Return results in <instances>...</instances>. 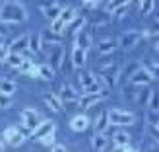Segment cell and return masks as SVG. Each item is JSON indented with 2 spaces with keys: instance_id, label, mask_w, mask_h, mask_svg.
<instances>
[{
  "instance_id": "31",
  "label": "cell",
  "mask_w": 159,
  "mask_h": 152,
  "mask_svg": "<svg viewBox=\"0 0 159 152\" xmlns=\"http://www.w3.org/2000/svg\"><path fill=\"white\" fill-rule=\"evenodd\" d=\"M153 8H155V0H142L140 2V14L142 16H149L153 12Z\"/></svg>"
},
{
  "instance_id": "45",
  "label": "cell",
  "mask_w": 159,
  "mask_h": 152,
  "mask_svg": "<svg viewBox=\"0 0 159 152\" xmlns=\"http://www.w3.org/2000/svg\"><path fill=\"white\" fill-rule=\"evenodd\" d=\"M82 2H97V4H99L101 0H82Z\"/></svg>"
},
{
  "instance_id": "39",
  "label": "cell",
  "mask_w": 159,
  "mask_h": 152,
  "mask_svg": "<svg viewBox=\"0 0 159 152\" xmlns=\"http://www.w3.org/2000/svg\"><path fill=\"white\" fill-rule=\"evenodd\" d=\"M10 103H12L10 96H8V94H2V92H0V107H10Z\"/></svg>"
},
{
  "instance_id": "24",
  "label": "cell",
  "mask_w": 159,
  "mask_h": 152,
  "mask_svg": "<svg viewBox=\"0 0 159 152\" xmlns=\"http://www.w3.org/2000/svg\"><path fill=\"white\" fill-rule=\"evenodd\" d=\"M109 127H111L109 113H101V115L97 117V121H95V131H99V133H105V131H109Z\"/></svg>"
},
{
  "instance_id": "16",
  "label": "cell",
  "mask_w": 159,
  "mask_h": 152,
  "mask_svg": "<svg viewBox=\"0 0 159 152\" xmlns=\"http://www.w3.org/2000/svg\"><path fill=\"white\" fill-rule=\"evenodd\" d=\"M87 125H89V119H87V115H76L72 117V121H70V129L76 131V133H84L87 129Z\"/></svg>"
},
{
  "instance_id": "20",
  "label": "cell",
  "mask_w": 159,
  "mask_h": 152,
  "mask_svg": "<svg viewBox=\"0 0 159 152\" xmlns=\"http://www.w3.org/2000/svg\"><path fill=\"white\" fill-rule=\"evenodd\" d=\"M91 146L95 148V150H107V146H109V140H107V137H105V133H95L93 135V139H91Z\"/></svg>"
},
{
  "instance_id": "13",
  "label": "cell",
  "mask_w": 159,
  "mask_h": 152,
  "mask_svg": "<svg viewBox=\"0 0 159 152\" xmlns=\"http://www.w3.org/2000/svg\"><path fill=\"white\" fill-rule=\"evenodd\" d=\"M58 98L64 101V103H74V101L80 100V96H78V92H76V88H72L70 84H64V86L60 88Z\"/></svg>"
},
{
  "instance_id": "17",
  "label": "cell",
  "mask_w": 159,
  "mask_h": 152,
  "mask_svg": "<svg viewBox=\"0 0 159 152\" xmlns=\"http://www.w3.org/2000/svg\"><path fill=\"white\" fill-rule=\"evenodd\" d=\"M85 59H87V51L82 49V47H74V51H72V66L82 68L85 65Z\"/></svg>"
},
{
  "instance_id": "23",
  "label": "cell",
  "mask_w": 159,
  "mask_h": 152,
  "mask_svg": "<svg viewBox=\"0 0 159 152\" xmlns=\"http://www.w3.org/2000/svg\"><path fill=\"white\" fill-rule=\"evenodd\" d=\"M41 10H43V14L47 16V18H49V22H51V20H54V18L60 16L62 6L60 4H51V6H41Z\"/></svg>"
},
{
  "instance_id": "9",
  "label": "cell",
  "mask_w": 159,
  "mask_h": 152,
  "mask_svg": "<svg viewBox=\"0 0 159 152\" xmlns=\"http://www.w3.org/2000/svg\"><path fill=\"white\" fill-rule=\"evenodd\" d=\"M2 139L6 140V145L10 146H20L23 140H25V135L21 133V129H16V127H8L2 133Z\"/></svg>"
},
{
  "instance_id": "21",
  "label": "cell",
  "mask_w": 159,
  "mask_h": 152,
  "mask_svg": "<svg viewBox=\"0 0 159 152\" xmlns=\"http://www.w3.org/2000/svg\"><path fill=\"white\" fill-rule=\"evenodd\" d=\"M6 65L8 66H12V68H18L21 62H23V53H14V51H8L6 55Z\"/></svg>"
},
{
  "instance_id": "10",
  "label": "cell",
  "mask_w": 159,
  "mask_h": 152,
  "mask_svg": "<svg viewBox=\"0 0 159 152\" xmlns=\"http://www.w3.org/2000/svg\"><path fill=\"white\" fill-rule=\"evenodd\" d=\"M116 45H118L116 39H113L111 35H105L103 39H99V41L95 43V49H97L99 55H113L115 49H116Z\"/></svg>"
},
{
  "instance_id": "33",
  "label": "cell",
  "mask_w": 159,
  "mask_h": 152,
  "mask_svg": "<svg viewBox=\"0 0 159 152\" xmlns=\"http://www.w3.org/2000/svg\"><path fill=\"white\" fill-rule=\"evenodd\" d=\"M126 14H128V4H122V6H116L115 10L111 12V18L113 20H122Z\"/></svg>"
},
{
  "instance_id": "22",
  "label": "cell",
  "mask_w": 159,
  "mask_h": 152,
  "mask_svg": "<svg viewBox=\"0 0 159 152\" xmlns=\"http://www.w3.org/2000/svg\"><path fill=\"white\" fill-rule=\"evenodd\" d=\"M128 142H130V135L126 133V131H116L113 135V145H115V148H120L124 145H128Z\"/></svg>"
},
{
  "instance_id": "1",
  "label": "cell",
  "mask_w": 159,
  "mask_h": 152,
  "mask_svg": "<svg viewBox=\"0 0 159 152\" xmlns=\"http://www.w3.org/2000/svg\"><path fill=\"white\" fill-rule=\"evenodd\" d=\"M29 14L20 0H6L0 8V22L2 23H23L27 22Z\"/></svg>"
},
{
  "instance_id": "4",
  "label": "cell",
  "mask_w": 159,
  "mask_h": 152,
  "mask_svg": "<svg viewBox=\"0 0 159 152\" xmlns=\"http://www.w3.org/2000/svg\"><path fill=\"white\" fill-rule=\"evenodd\" d=\"M78 80H80V86H82L84 94H85V92H97V90H101V84H99L97 76H95L93 72L82 70V72L78 74Z\"/></svg>"
},
{
  "instance_id": "28",
  "label": "cell",
  "mask_w": 159,
  "mask_h": 152,
  "mask_svg": "<svg viewBox=\"0 0 159 152\" xmlns=\"http://www.w3.org/2000/svg\"><path fill=\"white\" fill-rule=\"evenodd\" d=\"M49 29L52 31V33H54V35H60V33H62V31H64V29H66V23H64V22H62L60 18H54V20H51V26H49Z\"/></svg>"
},
{
  "instance_id": "37",
  "label": "cell",
  "mask_w": 159,
  "mask_h": 152,
  "mask_svg": "<svg viewBox=\"0 0 159 152\" xmlns=\"http://www.w3.org/2000/svg\"><path fill=\"white\" fill-rule=\"evenodd\" d=\"M122 4H128V0H109L107 2V12H113L116 6H122Z\"/></svg>"
},
{
  "instance_id": "19",
  "label": "cell",
  "mask_w": 159,
  "mask_h": 152,
  "mask_svg": "<svg viewBox=\"0 0 159 152\" xmlns=\"http://www.w3.org/2000/svg\"><path fill=\"white\" fill-rule=\"evenodd\" d=\"M76 47H82V49L87 51L91 47V35L87 33V31H84V29L76 31Z\"/></svg>"
},
{
  "instance_id": "7",
  "label": "cell",
  "mask_w": 159,
  "mask_h": 152,
  "mask_svg": "<svg viewBox=\"0 0 159 152\" xmlns=\"http://www.w3.org/2000/svg\"><path fill=\"white\" fill-rule=\"evenodd\" d=\"M140 39H142V33L138 29H128V31H124V33L118 37V45L128 51V49H134V47L138 45Z\"/></svg>"
},
{
  "instance_id": "8",
  "label": "cell",
  "mask_w": 159,
  "mask_h": 152,
  "mask_svg": "<svg viewBox=\"0 0 159 152\" xmlns=\"http://www.w3.org/2000/svg\"><path fill=\"white\" fill-rule=\"evenodd\" d=\"M152 80H153V76L148 72V68H146V66H138V68L128 76V82L136 84V86H148L149 82H152Z\"/></svg>"
},
{
  "instance_id": "25",
  "label": "cell",
  "mask_w": 159,
  "mask_h": 152,
  "mask_svg": "<svg viewBox=\"0 0 159 152\" xmlns=\"http://www.w3.org/2000/svg\"><path fill=\"white\" fill-rule=\"evenodd\" d=\"M76 16H78V12L74 10L72 6H68V8H62V12H60V16H58V18H60L62 22H64V23H66V27H68V23L72 22V20L76 18Z\"/></svg>"
},
{
  "instance_id": "38",
  "label": "cell",
  "mask_w": 159,
  "mask_h": 152,
  "mask_svg": "<svg viewBox=\"0 0 159 152\" xmlns=\"http://www.w3.org/2000/svg\"><path fill=\"white\" fill-rule=\"evenodd\" d=\"M157 33H159V20H157V22H153V23H152V27H149L148 31H144V33H142V35H146V37L153 35V37H155Z\"/></svg>"
},
{
  "instance_id": "15",
  "label": "cell",
  "mask_w": 159,
  "mask_h": 152,
  "mask_svg": "<svg viewBox=\"0 0 159 152\" xmlns=\"http://www.w3.org/2000/svg\"><path fill=\"white\" fill-rule=\"evenodd\" d=\"M43 100H45V105L49 107L51 111H54V113L62 111V105H64V101H62L58 96H54V94H45V96H43Z\"/></svg>"
},
{
  "instance_id": "26",
  "label": "cell",
  "mask_w": 159,
  "mask_h": 152,
  "mask_svg": "<svg viewBox=\"0 0 159 152\" xmlns=\"http://www.w3.org/2000/svg\"><path fill=\"white\" fill-rule=\"evenodd\" d=\"M39 76L43 80H52L54 78V68L47 62V65H39Z\"/></svg>"
},
{
  "instance_id": "46",
  "label": "cell",
  "mask_w": 159,
  "mask_h": 152,
  "mask_svg": "<svg viewBox=\"0 0 159 152\" xmlns=\"http://www.w3.org/2000/svg\"><path fill=\"white\" fill-rule=\"evenodd\" d=\"M155 49H157V53H159V41H155Z\"/></svg>"
},
{
  "instance_id": "35",
  "label": "cell",
  "mask_w": 159,
  "mask_h": 152,
  "mask_svg": "<svg viewBox=\"0 0 159 152\" xmlns=\"http://www.w3.org/2000/svg\"><path fill=\"white\" fill-rule=\"evenodd\" d=\"M148 105H149V109H153V111H159V92H152V94H149Z\"/></svg>"
},
{
  "instance_id": "44",
  "label": "cell",
  "mask_w": 159,
  "mask_h": 152,
  "mask_svg": "<svg viewBox=\"0 0 159 152\" xmlns=\"http://www.w3.org/2000/svg\"><path fill=\"white\" fill-rule=\"evenodd\" d=\"M118 150H122V152H132V150H136V148H134V146H130V142H128V145H124V146H120V148H118Z\"/></svg>"
},
{
  "instance_id": "32",
  "label": "cell",
  "mask_w": 159,
  "mask_h": 152,
  "mask_svg": "<svg viewBox=\"0 0 159 152\" xmlns=\"http://www.w3.org/2000/svg\"><path fill=\"white\" fill-rule=\"evenodd\" d=\"M0 92H2V94H8V96H12V94L16 92V84L12 82V80H8V78L0 80Z\"/></svg>"
},
{
  "instance_id": "12",
  "label": "cell",
  "mask_w": 159,
  "mask_h": 152,
  "mask_svg": "<svg viewBox=\"0 0 159 152\" xmlns=\"http://www.w3.org/2000/svg\"><path fill=\"white\" fill-rule=\"evenodd\" d=\"M49 133H54V121H51V119H49V121H41V123H39L33 129V135H31V137L39 140V139H43L45 135H49Z\"/></svg>"
},
{
  "instance_id": "11",
  "label": "cell",
  "mask_w": 159,
  "mask_h": 152,
  "mask_svg": "<svg viewBox=\"0 0 159 152\" xmlns=\"http://www.w3.org/2000/svg\"><path fill=\"white\" fill-rule=\"evenodd\" d=\"M39 123H41V117H39V113H37L35 109H29L27 107V109L21 111V125H25L27 129L33 131Z\"/></svg>"
},
{
  "instance_id": "14",
  "label": "cell",
  "mask_w": 159,
  "mask_h": 152,
  "mask_svg": "<svg viewBox=\"0 0 159 152\" xmlns=\"http://www.w3.org/2000/svg\"><path fill=\"white\" fill-rule=\"evenodd\" d=\"M27 49H29V35H20V37H16L14 41L10 43V49H8V51L27 53Z\"/></svg>"
},
{
  "instance_id": "2",
  "label": "cell",
  "mask_w": 159,
  "mask_h": 152,
  "mask_svg": "<svg viewBox=\"0 0 159 152\" xmlns=\"http://www.w3.org/2000/svg\"><path fill=\"white\" fill-rule=\"evenodd\" d=\"M109 121L111 125H118V127H126V125H132L136 121L132 111H122V109H111L109 111Z\"/></svg>"
},
{
  "instance_id": "3",
  "label": "cell",
  "mask_w": 159,
  "mask_h": 152,
  "mask_svg": "<svg viewBox=\"0 0 159 152\" xmlns=\"http://www.w3.org/2000/svg\"><path fill=\"white\" fill-rule=\"evenodd\" d=\"M118 76H120V70H118L116 66H103V70H101V74L97 76V80H99V84L103 86V88H113L116 82H118Z\"/></svg>"
},
{
  "instance_id": "34",
  "label": "cell",
  "mask_w": 159,
  "mask_h": 152,
  "mask_svg": "<svg viewBox=\"0 0 159 152\" xmlns=\"http://www.w3.org/2000/svg\"><path fill=\"white\" fill-rule=\"evenodd\" d=\"M144 66L148 68V72L152 74L155 80H159V62H152V61H146Z\"/></svg>"
},
{
  "instance_id": "41",
  "label": "cell",
  "mask_w": 159,
  "mask_h": 152,
  "mask_svg": "<svg viewBox=\"0 0 159 152\" xmlns=\"http://www.w3.org/2000/svg\"><path fill=\"white\" fill-rule=\"evenodd\" d=\"M6 55H8V49H6V45L2 43V45H0V62L6 61Z\"/></svg>"
},
{
  "instance_id": "29",
  "label": "cell",
  "mask_w": 159,
  "mask_h": 152,
  "mask_svg": "<svg viewBox=\"0 0 159 152\" xmlns=\"http://www.w3.org/2000/svg\"><path fill=\"white\" fill-rule=\"evenodd\" d=\"M52 35H54V33H52L51 29H43V31H41V35H39V37H41V45H43V47H47V43H49V45L58 43V39H54Z\"/></svg>"
},
{
  "instance_id": "5",
  "label": "cell",
  "mask_w": 159,
  "mask_h": 152,
  "mask_svg": "<svg viewBox=\"0 0 159 152\" xmlns=\"http://www.w3.org/2000/svg\"><path fill=\"white\" fill-rule=\"evenodd\" d=\"M105 96H107V92H101V90H97V92H85L84 96H80L78 105H80V109H89V107L95 105V103H99L101 100H105Z\"/></svg>"
},
{
  "instance_id": "48",
  "label": "cell",
  "mask_w": 159,
  "mask_h": 152,
  "mask_svg": "<svg viewBox=\"0 0 159 152\" xmlns=\"http://www.w3.org/2000/svg\"><path fill=\"white\" fill-rule=\"evenodd\" d=\"M155 39H157V41H159V33H157V35H155Z\"/></svg>"
},
{
  "instance_id": "42",
  "label": "cell",
  "mask_w": 159,
  "mask_h": 152,
  "mask_svg": "<svg viewBox=\"0 0 159 152\" xmlns=\"http://www.w3.org/2000/svg\"><path fill=\"white\" fill-rule=\"evenodd\" d=\"M159 121V115H157V111H153L152 109V113H149V123H152V125H155Z\"/></svg>"
},
{
  "instance_id": "36",
  "label": "cell",
  "mask_w": 159,
  "mask_h": 152,
  "mask_svg": "<svg viewBox=\"0 0 159 152\" xmlns=\"http://www.w3.org/2000/svg\"><path fill=\"white\" fill-rule=\"evenodd\" d=\"M39 142H41L43 146H52V145H54V133H49V135H45L43 139H39Z\"/></svg>"
},
{
  "instance_id": "47",
  "label": "cell",
  "mask_w": 159,
  "mask_h": 152,
  "mask_svg": "<svg viewBox=\"0 0 159 152\" xmlns=\"http://www.w3.org/2000/svg\"><path fill=\"white\" fill-rule=\"evenodd\" d=\"M2 43H4V37H2V35H0V45H2Z\"/></svg>"
},
{
  "instance_id": "6",
  "label": "cell",
  "mask_w": 159,
  "mask_h": 152,
  "mask_svg": "<svg viewBox=\"0 0 159 152\" xmlns=\"http://www.w3.org/2000/svg\"><path fill=\"white\" fill-rule=\"evenodd\" d=\"M47 55H49V65L52 68H60L62 61H64V45H62L60 41L49 45V53Z\"/></svg>"
},
{
  "instance_id": "18",
  "label": "cell",
  "mask_w": 159,
  "mask_h": 152,
  "mask_svg": "<svg viewBox=\"0 0 159 152\" xmlns=\"http://www.w3.org/2000/svg\"><path fill=\"white\" fill-rule=\"evenodd\" d=\"M18 70L21 74H29V76H39V65H33V61H25L23 59V62L18 66Z\"/></svg>"
},
{
  "instance_id": "40",
  "label": "cell",
  "mask_w": 159,
  "mask_h": 152,
  "mask_svg": "<svg viewBox=\"0 0 159 152\" xmlns=\"http://www.w3.org/2000/svg\"><path fill=\"white\" fill-rule=\"evenodd\" d=\"M138 66H140L138 62H130V65L126 66V76H130V74H132V72H134V70H136Z\"/></svg>"
},
{
  "instance_id": "43",
  "label": "cell",
  "mask_w": 159,
  "mask_h": 152,
  "mask_svg": "<svg viewBox=\"0 0 159 152\" xmlns=\"http://www.w3.org/2000/svg\"><path fill=\"white\" fill-rule=\"evenodd\" d=\"M51 148H52L54 152H64V150H66V146H64V145H58V142H54Z\"/></svg>"
},
{
  "instance_id": "30",
  "label": "cell",
  "mask_w": 159,
  "mask_h": 152,
  "mask_svg": "<svg viewBox=\"0 0 159 152\" xmlns=\"http://www.w3.org/2000/svg\"><path fill=\"white\" fill-rule=\"evenodd\" d=\"M29 49L33 51L35 55H39L43 51V45H41V37L39 35H29Z\"/></svg>"
},
{
  "instance_id": "27",
  "label": "cell",
  "mask_w": 159,
  "mask_h": 152,
  "mask_svg": "<svg viewBox=\"0 0 159 152\" xmlns=\"http://www.w3.org/2000/svg\"><path fill=\"white\" fill-rule=\"evenodd\" d=\"M140 88L142 86H136V84H128V88H124V96L130 98V101H138V94H140Z\"/></svg>"
}]
</instances>
